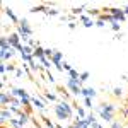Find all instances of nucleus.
I'll use <instances>...</instances> for the list:
<instances>
[{
  "instance_id": "nucleus-1",
  "label": "nucleus",
  "mask_w": 128,
  "mask_h": 128,
  "mask_svg": "<svg viewBox=\"0 0 128 128\" xmlns=\"http://www.w3.org/2000/svg\"><path fill=\"white\" fill-rule=\"evenodd\" d=\"M104 10H106V12H109V16H113L116 22H123V20H125V17H126V16H125V12H123L121 9H104Z\"/></svg>"
},
{
  "instance_id": "nucleus-2",
  "label": "nucleus",
  "mask_w": 128,
  "mask_h": 128,
  "mask_svg": "<svg viewBox=\"0 0 128 128\" xmlns=\"http://www.w3.org/2000/svg\"><path fill=\"white\" fill-rule=\"evenodd\" d=\"M67 87L75 94V96H79V94H82V87H80V82L79 80H74V79H68V82H67Z\"/></svg>"
},
{
  "instance_id": "nucleus-3",
  "label": "nucleus",
  "mask_w": 128,
  "mask_h": 128,
  "mask_svg": "<svg viewBox=\"0 0 128 128\" xmlns=\"http://www.w3.org/2000/svg\"><path fill=\"white\" fill-rule=\"evenodd\" d=\"M101 116H102V120H106V121H111L113 120V106L111 104H104L101 108Z\"/></svg>"
},
{
  "instance_id": "nucleus-4",
  "label": "nucleus",
  "mask_w": 128,
  "mask_h": 128,
  "mask_svg": "<svg viewBox=\"0 0 128 128\" xmlns=\"http://www.w3.org/2000/svg\"><path fill=\"white\" fill-rule=\"evenodd\" d=\"M29 120H31V114L28 113V111H22V113L19 114V125H20V126H24Z\"/></svg>"
},
{
  "instance_id": "nucleus-5",
  "label": "nucleus",
  "mask_w": 128,
  "mask_h": 128,
  "mask_svg": "<svg viewBox=\"0 0 128 128\" xmlns=\"http://www.w3.org/2000/svg\"><path fill=\"white\" fill-rule=\"evenodd\" d=\"M82 94H84L86 98H90V99L96 98V90L92 87H82Z\"/></svg>"
},
{
  "instance_id": "nucleus-6",
  "label": "nucleus",
  "mask_w": 128,
  "mask_h": 128,
  "mask_svg": "<svg viewBox=\"0 0 128 128\" xmlns=\"http://www.w3.org/2000/svg\"><path fill=\"white\" fill-rule=\"evenodd\" d=\"M32 56H34V58H43V56H44V50L38 44V46L34 48V51H32Z\"/></svg>"
},
{
  "instance_id": "nucleus-7",
  "label": "nucleus",
  "mask_w": 128,
  "mask_h": 128,
  "mask_svg": "<svg viewBox=\"0 0 128 128\" xmlns=\"http://www.w3.org/2000/svg\"><path fill=\"white\" fill-rule=\"evenodd\" d=\"M55 113H56V116H58L60 120H68V114H67L62 108H58V106H55Z\"/></svg>"
},
{
  "instance_id": "nucleus-8",
  "label": "nucleus",
  "mask_w": 128,
  "mask_h": 128,
  "mask_svg": "<svg viewBox=\"0 0 128 128\" xmlns=\"http://www.w3.org/2000/svg\"><path fill=\"white\" fill-rule=\"evenodd\" d=\"M58 108L63 109V111H65V113L68 114V118L72 116V108H70V104H68V102H65V101H63V102H60V104H58Z\"/></svg>"
},
{
  "instance_id": "nucleus-9",
  "label": "nucleus",
  "mask_w": 128,
  "mask_h": 128,
  "mask_svg": "<svg viewBox=\"0 0 128 128\" xmlns=\"http://www.w3.org/2000/svg\"><path fill=\"white\" fill-rule=\"evenodd\" d=\"M10 101H12V98H9V96H7L5 92H2V94H0V102H2V106H4V108H5V106L9 104Z\"/></svg>"
},
{
  "instance_id": "nucleus-10",
  "label": "nucleus",
  "mask_w": 128,
  "mask_h": 128,
  "mask_svg": "<svg viewBox=\"0 0 128 128\" xmlns=\"http://www.w3.org/2000/svg\"><path fill=\"white\" fill-rule=\"evenodd\" d=\"M12 111H9V109H2V121H10L12 120V114H10Z\"/></svg>"
},
{
  "instance_id": "nucleus-11",
  "label": "nucleus",
  "mask_w": 128,
  "mask_h": 128,
  "mask_svg": "<svg viewBox=\"0 0 128 128\" xmlns=\"http://www.w3.org/2000/svg\"><path fill=\"white\" fill-rule=\"evenodd\" d=\"M75 125H77L79 128H89V126H90L87 120H79V118H77V121H75Z\"/></svg>"
},
{
  "instance_id": "nucleus-12",
  "label": "nucleus",
  "mask_w": 128,
  "mask_h": 128,
  "mask_svg": "<svg viewBox=\"0 0 128 128\" xmlns=\"http://www.w3.org/2000/svg\"><path fill=\"white\" fill-rule=\"evenodd\" d=\"M5 14H7V16H9V17H10V20H12V22H20V20L17 19L16 16H14V12H12V10H10L9 7H5Z\"/></svg>"
},
{
  "instance_id": "nucleus-13",
  "label": "nucleus",
  "mask_w": 128,
  "mask_h": 128,
  "mask_svg": "<svg viewBox=\"0 0 128 128\" xmlns=\"http://www.w3.org/2000/svg\"><path fill=\"white\" fill-rule=\"evenodd\" d=\"M68 75H70V79H74V80H79L80 79V75L77 74V70H74V68L68 72ZM79 82H80V80H79Z\"/></svg>"
},
{
  "instance_id": "nucleus-14",
  "label": "nucleus",
  "mask_w": 128,
  "mask_h": 128,
  "mask_svg": "<svg viewBox=\"0 0 128 128\" xmlns=\"http://www.w3.org/2000/svg\"><path fill=\"white\" fill-rule=\"evenodd\" d=\"M20 58H22V62H28V63H31V62L34 60V56H32V55H24V53H20Z\"/></svg>"
},
{
  "instance_id": "nucleus-15",
  "label": "nucleus",
  "mask_w": 128,
  "mask_h": 128,
  "mask_svg": "<svg viewBox=\"0 0 128 128\" xmlns=\"http://www.w3.org/2000/svg\"><path fill=\"white\" fill-rule=\"evenodd\" d=\"M32 104H34V106H36L38 109H44V104H43V102H41V101H40L38 98H36V99H32Z\"/></svg>"
},
{
  "instance_id": "nucleus-16",
  "label": "nucleus",
  "mask_w": 128,
  "mask_h": 128,
  "mask_svg": "<svg viewBox=\"0 0 128 128\" xmlns=\"http://www.w3.org/2000/svg\"><path fill=\"white\" fill-rule=\"evenodd\" d=\"M32 51H34V50L31 48L29 44H24V50H22V53H24V55H32Z\"/></svg>"
},
{
  "instance_id": "nucleus-17",
  "label": "nucleus",
  "mask_w": 128,
  "mask_h": 128,
  "mask_svg": "<svg viewBox=\"0 0 128 128\" xmlns=\"http://www.w3.org/2000/svg\"><path fill=\"white\" fill-rule=\"evenodd\" d=\"M53 55H55V50H44V56H46V58H50V60H51V58H53Z\"/></svg>"
},
{
  "instance_id": "nucleus-18",
  "label": "nucleus",
  "mask_w": 128,
  "mask_h": 128,
  "mask_svg": "<svg viewBox=\"0 0 128 128\" xmlns=\"http://www.w3.org/2000/svg\"><path fill=\"white\" fill-rule=\"evenodd\" d=\"M79 80H80V82H87V80H89V72H82Z\"/></svg>"
},
{
  "instance_id": "nucleus-19",
  "label": "nucleus",
  "mask_w": 128,
  "mask_h": 128,
  "mask_svg": "<svg viewBox=\"0 0 128 128\" xmlns=\"http://www.w3.org/2000/svg\"><path fill=\"white\" fill-rule=\"evenodd\" d=\"M40 62L43 63V67H44V68H50V60L46 58V56H43V58H40Z\"/></svg>"
},
{
  "instance_id": "nucleus-20",
  "label": "nucleus",
  "mask_w": 128,
  "mask_h": 128,
  "mask_svg": "<svg viewBox=\"0 0 128 128\" xmlns=\"http://www.w3.org/2000/svg\"><path fill=\"white\" fill-rule=\"evenodd\" d=\"M43 121H44V125H46V128H56V125H53L51 121H50L48 118H43Z\"/></svg>"
},
{
  "instance_id": "nucleus-21",
  "label": "nucleus",
  "mask_w": 128,
  "mask_h": 128,
  "mask_svg": "<svg viewBox=\"0 0 128 128\" xmlns=\"http://www.w3.org/2000/svg\"><path fill=\"white\" fill-rule=\"evenodd\" d=\"M77 113H79V118L80 120H86V111L82 108H77Z\"/></svg>"
},
{
  "instance_id": "nucleus-22",
  "label": "nucleus",
  "mask_w": 128,
  "mask_h": 128,
  "mask_svg": "<svg viewBox=\"0 0 128 128\" xmlns=\"http://www.w3.org/2000/svg\"><path fill=\"white\" fill-rule=\"evenodd\" d=\"M46 99L53 102V101H56V96H55V94H50V92H46Z\"/></svg>"
},
{
  "instance_id": "nucleus-23",
  "label": "nucleus",
  "mask_w": 128,
  "mask_h": 128,
  "mask_svg": "<svg viewBox=\"0 0 128 128\" xmlns=\"http://www.w3.org/2000/svg\"><path fill=\"white\" fill-rule=\"evenodd\" d=\"M96 26H99V28H104V26H106V24H104V19H101V17H99L98 22H96Z\"/></svg>"
},
{
  "instance_id": "nucleus-24",
  "label": "nucleus",
  "mask_w": 128,
  "mask_h": 128,
  "mask_svg": "<svg viewBox=\"0 0 128 128\" xmlns=\"http://www.w3.org/2000/svg\"><path fill=\"white\" fill-rule=\"evenodd\" d=\"M84 102H86L87 108H92V101H90V98H86V99H84Z\"/></svg>"
},
{
  "instance_id": "nucleus-25",
  "label": "nucleus",
  "mask_w": 128,
  "mask_h": 128,
  "mask_svg": "<svg viewBox=\"0 0 128 128\" xmlns=\"http://www.w3.org/2000/svg\"><path fill=\"white\" fill-rule=\"evenodd\" d=\"M89 121V125H92V123H94V121H96V118H94V114H89L87 118H86Z\"/></svg>"
},
{
  "instance_id": "nucleus-26",
  "label": "nucleus",
  "mask_w": 128,
  "mask_h": 128,
  "mask_svg": "<svg viewBox=\"0 0 128 128\" xmlns=\"http://www.w3.org/2000/svg\"><path fill=\"white\" fill-rule=\"evenodd\" d=\"M90 16H99V10L98 9H90V10H87Z\"/></svg>"
},
{
  "instance_id": "nucleus-27",
  "label": "nucleus",
  "mask_w": 128,
  "mask_h": 128,
  "mask_svg": "<svg viewBox=\"0 0 128 128\" xmlns=\"http://www.w3.org/2000/svg\"><path fill=\"white\" fill-rule=\"evenodd\" d=\"M84 26H86V28H92V26H94V22H92V19H89L87 22H84Z\"/></svg>"
},
{
  "instance_id": "nucleus-28",
  "label": "nucleus",
  "mask_w": 128,
  "mask_h": 128,
  "mask_svg": "<svg viewBox=\"0 0 128 128\" xmlns=\"http://www.w3.org/2000/svg\"><path fill=\"white\" fill-rule=\"evenodd\" d=\"M114 96H116V98H120V96H121V89H120V87L114 89Z\"/></svg>"
},
{
  "instance_id": "nucleus-29",
  "label": "nucleus",
  "mask_w": 128,
  "mask_h": 128,
  "mask_svg": "<svg viewBox=\"0 0 128 128\" xmlns=\"http://www.w3.org/2000/svg\"><path fill=\"white\" fill-rule=\"evenodd\" d=\"M46 75H48V80H50V82H55V79H53V75H51V72H50V70L46 72Z\"/></svg>"
},
{
  "instance_id": "nucleus-30",
  "label": "nucleus",
  "mask_w": 128,
  "mask_h": 128,
  "mask_svg": "<svg viewBox=\"0 0 128 128\" xmlns=\"http://www.w3.org/2000/svg\"><path fill=\"white\" fill-rule=\"evenodd\" d=\"M41 10H44V7H43V5H40V7H34V9H32V12H41Z\"/></svg>"
},
{
  "instance_id": "nucleus-31",
  "label": "nucleus",
  "mask_w": 128,
  "mask_h": 128,
  "mask_svg": "<svg viewBox=\"0 0 128 128\" xmlns=\"http://www.w3.org/2000/svg\"><path fill=\"white\" fill-rule=\"evenodd\" d=\"M0 72H2V74H5V72H7V65H4V63H2V65H0Z\"/></svg>"
},
{
  "instance_id": "nucleus-32",
  "label": "nucleus",
  "mask_w": 128,
  "mask_h": 128,
  "mask_svg": "<svg viewBox=\"0 0 128 128\" xmlns=\"http://www.w3.org/2000/svg\"><path fill=\"white\" fill-rule=\"evenodd\" d=\"M111 28H113L114 31H120V24H118V22H113V26H111Z\"/></svg>"
},
{
  "instance_id": "nucleus-33",
  "label": "nucleus",
  "mask_w": 128,
  "mask_h": 128,
  "mask_svg": "<svg viewBox=\"0 0 128 128\" xmlns=\"http://www.w3.org/2000/svg\"><path fill=\"white\" fill-rule=\"evenodd\" d=\"M7 72H16V68H14V65H7Z\"/></svg>"
},
{
  "instance_id": "nucleus-34",
  "label": "nucleus",
  "mask_w": 128,
  "mask_h": 128,
  "mask_svg": "<svg viewBox=\"0 0 128 128\" xmlns=\"http://www.w3.org/2000/svg\"><path fill=\"white\" fill-rule=\"evenodd\" d=\"M84 10V7H79V9H74V14H80Z\"/></svg>"
},
{
  "instance_id": "nucleus-35",
  "label": "nucleus",
  "mask_w": 128,
  "mask_h": 128,
  "mask_svg": "<svg viewBox=\"0 0 128 128\" xmlns=\"http://www.w3.org/2000/svg\"><path fill=\"white\" fill-rule=\"evenodd\" d=\"M80 20H82V22H87L89 17H87V16H80Z\"/></svg>"
},
{
  "instance_id": "nucleus-36",
  "label": "nucleus",
  "mask_w": 128,
  "mask_h": 128,
  "mask_svg": "<svg viewBox=\"0 0 128 128\" xmlns=\"http://www.w3.org/2000/svg\"><path fill=\"white\" fill-rule=\"evenodd\" d=\"M48 14H50V16H56V14H58V10H48Z\"/></svg>"
},
{
  "instance_id": "nucleus-37",
  "label": "nucleus",
  "mask_w": 128,
  "mask_h": 128,
  "mask_svg": "<svg viewBox=\"0 0 128 128\" xmlns=\"http://www.w3.org/2000/svg\"><path fill=\"white\" fill-rule=\"evenodd\" d=\"M16 77H22V70H16Z\"/></svg>"
},
{
  "instance_id": "nucleus-38",
  "label": "nucleus",
  "mask_w": 128,
  "mask_h": 128,
  "mask_svg": "<svg viewBox=\"0 0 128 128\" xmlns=\"http://www.w3.org/2000/svg\"><path fill=\"white\" fill-rule=\"evenodd\" d=\"M111 128H120V125H118V123H113V125H111Z\"/></svg>"
},
{
  "instance_id": "nucleus-39",
  "label": "nucleus",
  "mask_w": 128,
  "mask_h": 128,
  "mask_svg": "<svg viewBox=\"0 0 128 128\" xmlns=\"http://www.w3.org/2000/svg\"><path fill=\"white\" fill-rule=\"evenodd\" d=\"M123 12H125V16H128V7H125V9H123Z\"/></svg>"
}]
</instances>
